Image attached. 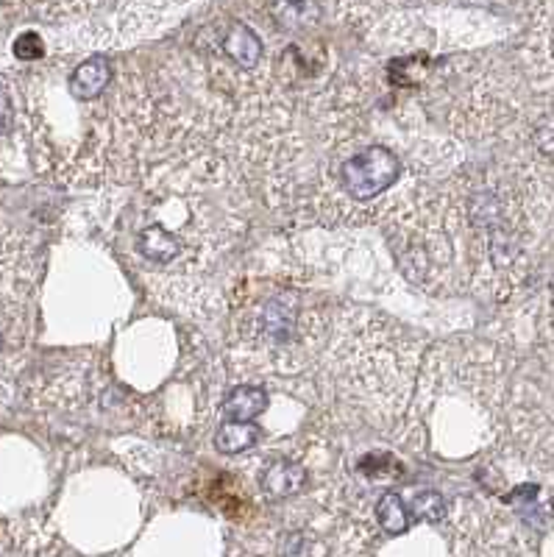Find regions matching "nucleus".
Here are the masks:
<instances>
[{
	"instance_id": "nucleus-1",
	"label": "nucleus",
	"mask_w": 554,
	"mask_h": 557,
	"mask_svg": "<svg viewBox=\"0 0 554 557\" xmlns=\"http://www.w3.org/2000/svg\"><path fill=\"white\" fill-rule=\"evenodd\" d=\"M415 357L410 335L376 312H346L332 346L337 382L374 413H399L410 396Z\"/></svg>"
},
{
	"instance_id": "nucleus-2",
	"label": "nucleus",
	"mask_w": 554,
	"mask_h": 557,
	"mask_svg": "<svg viewBox=\"0 0 554 557\" xmlns=\"http://www.w3.org/2000/svg\"><path fill=\"white\" fill-rule=\"evenodd\" d=\"M234 335L243 349L259 351L273 368L290 371L287 360H304L326 340V318L301 290H276L234 315Z\"/></svg>"
},
{
	"instance_id": "nucleus-3",
	"label": "nucleus",
	"mask_w": 554,
	"mask_h": 557,
	"mask_svg": "<svg viewBox=\"0 0 554 557\" xmlns=\"http://www.w3.org/2000/svg\"><path fill=\"white\" fill-rule=\"evenodd\" d=\"M220 48L226 53V59L232 62L240 73H248L254 76L259 67H262V56H265V48H262V39L251 26L245 23H234L223 39H220Z\"/></svg>"
},
{
	"instance_id": "nucleus-4",
	"label": "nucleus",
	"mask_w": 554,
	"mask_h": 557,
	"mask_svg": "<svg viewBox=\"0 0 554 557\" xmlns=\"http://www.w3.org/2000/svg\"><path fill=\"white\" fill-rule=\"evenodd\" d=\"M112 84V62L106 56H90L87 62L73 70V76L67 81V87L78 101H95L106 92Z\"/></svg>"
},
{
	"instance_id": "nucleus-5",
	"label": "nucleus",
	"mask_w": 554,
	"mask_h": 557,
	"mask_svg": "<svg viewBox=\"0 0 554 557\" xmlns=\"http://www.w3.org/2000/svg\"><path fill=\"white\" fill-rule=\"evenodd\" d=\"M304 485H307V468L296 460H279L262 477V491L268 496H276V499L296 496L304 491Z\"/></svg>"
},
{
	"instance_id": "nucleus-6",
	"label": "nucleus",
	"mask_w": 554,
	"mask_h": 557,
	"mask_svg": "<svg viewBox=\"0 0 554 557\" xmlns=\"http://www.w3.org/2000/svg\"><path fill=\"white\" fill-rule=\"evenodd\" d=\"M323 17V9L318 0H276L273 3V20L284 31H298V28L318 26Z\"/></svg>"
},
{
	"instance_id": "nucleus-7",
	"label": "nucleus",
	"mask_w": 554,
	"mask_h": 557,
	"mask_svg": "<svg viewBox=\"0 0 554 557\" xmlns=\"http://www.w3.org/2000/svg\"><path fill=\"white\" fill-rule=\"evenodd\" d=\"M268 407V393L254 385H237V388L223 399V415L232 421H254L259 413Z\"/></svg>"
},
{
	"instance_id": "nucleus-8",
	"label": "nucleus",
	"mask_w": 554,
	"mask_h": 557,
	"mask_svg": "<svg viewBox=\"0 0 554 557\" xmlns=\"http://www.w3.org/2000/svg\"><path fill=\"white\" fill-rule=\"evenodd\" d=\"M374 519L376 524L387 532V535H404V532L410 530V513H407V507L401 502L399 493L387 491L379 496V502H376V510H374Z\"/></svg>"
},
{
	"instance_id": "nucleus-9",
	"label": "nucleus",
	"mask_w": 554,
	"mask_h": 557,
	"mask_svg": "<svg viewBox=\"0 0 554 557\" xmlns=\"http://www.w3.org/2000/svg\"><path fill=\"white\" fill-rule=\"evenodd\" d=\"M259 441V429L251 421H226L223 427L215 432V449L223 454H237L251 449Z\"/></svg>"
},
{
	"instance_id": "nucleus-10",
	"label": "nucleus",
	"mask_w": 554,
	"mask_h": 557,
	"mask_svg": "<svg viewBox=\"0 0 554 557\" xmlns=\"http://www.w3.org/2000/svg\"><path fill=\"white\" fill-rule=\"evenodd\" d=\"M413 513L426 521L446 519V499L435 491L415 493L413 496Z\"/></svg>"
},
{
	"instance_id": "nucleus-11",
	"label": "nucleus",
	"mask_w": 554,
	"mask_h": 557,
	"mask_svg": "<svg viewBox=\"0 0 554 557\" xmlns=\"http://www.w3.org/2000/svg\"><path fill=\"white\" fill-rule=\"evenodd\" d=\"M45 53V42L39 37L37 31H26V34H20V37L14 39V56L17 59H23V62H34Z\"/></svg>"
},
{
	"instance_id": "nucleus-12",
	"label": "nucleus",
	"mask_w": 554,
	"mask_h": 557,
	"mask_svg": "<svg viewBox=\"0 0 554 557\" xmlns=\"http://www.w3.org/2000/svg\"><path fill=\"white\" fill-rule=\"evenodd\" d=\"M535 148L546 156H554V112L543 115L535 126Z\"/></svg>"
},
{
	"instance_id": "nucleus-13",
	"label": "nucleus",
	"mask_w": 554,
	"mask_h": 557,
	"mask_svg": "<svg viewBox=\"0 0 554 557\" xmlns=\"http://www.w3.org/2000/svg\"><path fill=\"white\" fill-rule=\"evenodd\" d=\"M14 129V101L12 92H9V84L0 78V140L9 137Z\"/></svg>"
}]
</instances>
